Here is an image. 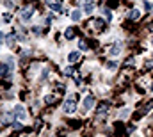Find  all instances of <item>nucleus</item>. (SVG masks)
<instances>
[{
	"mask_svg": "<svg viewBox=\"0 0 153 137\" xmlns=\"http://www.w3.org/2000/svg\"><path fill=\"white\" fill-rule=\"evenodd\" d=\"M152 91H153V84H152Z\"/></svg>",
	"mask_w": 153,
	"mask_h": 137,
	"instance_id": "5701e85b",
	"label": "nucleus"
},
{
	"mask_svg": "<svg viewBox=\"0 0 153 137\" xmlns=\"http://www.w3.org/2000/svg\"><path fill=\"white\" fill-rule=\"evenodd\" d=\"M80 16H82V12H80L78 9H75V11L71 12V20H73V21H78V20H80Z\"/></svg>",
	"mask_w": 153,
	"mask_h": 137,
	"instance_id": "ddd939ff",
	"label": "nucleus"
},
{
	"mask_svg": "<svg viewBox=\"0 0 153 137\" xmlns=\"http://www.w3.org/2000/svg\"><path fill=\"white\" fill-rule=\"evenodd\" d=\"M12 128H14V130H21V123H18V121H16V123L12 125Z\"/></svg>",
	"mask_w": 153,
	"mask_h": 137,
	"instance_id": "a211bd4d",
	"label": "nucleus"
},
{
	"mask_svg": "<svg viewBox=\"0 0 153 137\" xmlns=\"http://www.w3.org/2000/svg\"><path fill=\"white\" fill-rule=\"evenodd\" d=\"M64 37H66V39H73V37H75V29H73V27H68L66 32H64Z\"/></svg>",
	"mask_w": 153,
	"mask_h": 137,
	"instance_id": "9d476101",
	"label": "nucleus"
},
{
	"mask_svg": "<svg viewBox=\"0 0 153 137\" xmlns=\"http://www.w3.org/2000/svg\"><path fill=\"white\" fill-rule=\"evenodd\" d=\"M144 9L150 12V11H153V2H144Z\"/></svg>",
	"mask_w": 153,
	"mask_h": 137,
	"instance_id": "2eb2a0df",
	"label": "nucleus"
},
{
	"mask_svg": "<svg viewBox=\"0 0 153 137\" xmlns=\"http://www.w3.org/2000/svg\"><path fill=\"white\" fill-rule=\"evenodd\" d=\"M14 116L18 118V119H25L27 118V112H25V107L21 105V103H18V105H14Z\"/></svg>",
	"mask_w": 153,
	"mask_h": 137,
	"instance_id": "f03ea898",
	"label": "nucleus"
},
{
	"mask_svg": "<svg viewBox=\"0 0 153 137\" xmlns=\"http://www.w3.org/2000/svg\"><path fill=\"white\" fill-rule=\"evenodd\" d=\"M9 70H11V68H9V64L2 62V64H0V78H2V77H5V75L9 73Z\"/></svg>",
	"mask_w": 153,
	"mask_h": 137,
	"instance_id": "6e6552de",
	"label": "nucleus"
},
{
	"mask_svg": "<svg viewBox=\"0 0 153 137\" xmlns=\"http://www.w3.org/2000/svg\"><path fill=\"white\" fill-rule=\"evenodd\" d=\"M32 14H34V9H32V7H25V9L20 11V18H21L23 21H29V20L32 18Z\"/></svg>",
	"mask_w": 153,
	"mask_h": 137,
	"instance_id": "7ed1b4c3",
	"label": "nucleus"
},
{
	"mask_svg": "<svg viewBox=\"0 0 153 137\" xmlns=\"http://www.w3.org/2000/svg\"><path fill=\"white\" fill-rule=\"evenodd\" d=\"M48 7H50V9H53L55 12H62V5H61V2H57V0L48 2Z\"/></svg>",
	"mask_w": 153,
	"mask_h": 137,
	"instance_id": "39448f33",
	"label": "nucleus"
},
{
	"mask_svg": "<svg viewBox=\"0 0 153 137\" xmlns=\"http://www.w3.org/2000/svg\"><path fill=\"white\" fill-rule=\"evenodd\" d=\"M78 48H80V50H87V45H86V41H80V43H78Z\"/></svg>",
	"mask_w": 153,
	"mask_h": 137,
	"instance_id": "dca6fc26",
	"label": "nucleus"
},
{
	"mask_svg": "<svg viewBox=\"0 0 153 137\" xmlns=\"http://www.w3.org/2000/svg\"><path fill=\"white\" fill-rule=\"evenodd\" d=\"M118 53H121V43H116L111 48V55H118Z\"/></svg>",
	"mask_w": 153,
	"mask_h": 137,
	"instance_id": "9b49d317",
	"label": "nucleus"
},
{
	"mask_svg": "<svg viewBox=\"0 0 153 137\" xmlns=\"http://www.w3.org/2000/svg\"><path fill=\"white\" fill-rule=\"evenodd\" d=\"M152 45H153V37H152Z\"/></svg>",
	"mask_w": 153,
	"mask_h": 137,
	"instance_id": "b1692460",
	"label": "nucleus"
},
{
	"mask_svg": "<svg viewBox=\"0 0 153 137\" xmlns=\"http://www.w3.org/2000/svg\"><path fill=\"white\" fill-rule=\"evenodd\" d=\"M77 111V102L73 100V98H68L66 102H64V112L66 114H73Z\"/></svg>",
	"mask_w": 153,
	"mask_h": 137,
	"instance_id": "f257e3e1",
	"label": "nucleus"
},
{
	"mask_svg": "<svg viewBox=\"0 0 153 137\" xmlns=\"http://www.w3.org/2000/svg\"><path fill=\"white\" fill-rule=\"evenodd\" d=\"M46 2H52V0H46Z\"/></svg>",
	"mask_w": 153,
	"mask_h": 137,
	"instance_id": "393cba45",
	"label": "nucleus"
},
{
	"mask_svg": "<svg viewBox=\"0 0 153 137\" xmlns=\"http://www.w3.org/2000/svg\"><path fill=\"white\" fill-rule=\"evenodd\" d=\"M4 39H5V36H4V34L0 32V41H4Z\"/></svg>",
	"mask_w": 153,
	"mask_h": 137,
	"instance_id": "4be33fe9",
	"label": "nucleus"
},
{
	"mask_svg": "<svg viewBox=\"0 0 153 137\" xmlns=\"http://www.w3.org/2000/svg\"><path fill=\"white\" fill-rule=\"evenodd\" d=\"M2 20H4V23H9V21H11V14H4Z\"/></svg>",
	"mask_w": 153,
	"mask_h": 137,
	"instance_id": "f3484780",
	"label": "nucleus"
},
{
	"mask_svg": "<svg viewBox=\"0 0 153 137\" xmlns=\"http://www.w3.org/2000/svg\"><path fill=\"white\" fill-rule=\"evenodd\" d=\"M103 16H105L107 21H111V20H112V12H111V9H103Z\"/></svg>",
	"mask_w": 153,
	"mask_h": 137,
	"instance_id": "4468645a",
	"label": "nucleus"
},
{
	"mask_svg": "<svg viewBox=\"0 0 153 137\" xmlns=\"http://www.w3.org/2000/svg\"><path fill=\"white\" fill-rule=\"evenodd\" d=\"M84 11H86V14H91L94 11V2L93 0H84Z\"/></svg>",
	"mask_w": 153,
	"mask_h": 137,
	"instance_id": "20e7f679",
	"label": "nucleus"
},
{
	"mask_svg": "<svg viewBox=\"0 0 153 137\" xmlns=\"http://www.w3.org/2000/svg\"><path fill=\"white\" fill-rule=\"evenodd\" d=\"M107 68H109V70H114V68H116V62H109Z\"/></svg>",
	"mask_w": 153,
	"mask_h": 137,
	"instance_id": "aec40b11",
	"label": "nucleus"
},
{
	"mask_svg": "<svg viewBox=\"0 0 153 137\" xmlns=\"http://www.w3.org/2000/svg\"><path fill=\"white\" fill-rule=\"evenodd\" d=\"M78 59H80V53H78V52H71V53L68 55V61H70V62H77Z\"/></svg>",
	"mask_w": 153,
	"mask_h": 137,
	"instance_id": "f8f14e48",
	"label": "nucleus"
},
{
	"mask_svg": "<svg viewBox=\"0 0 153 137\" xmlns=\"http://www.w3.org/2000/svg\"><path fill=\"white\" fill-rule=\"evenodd\" d=\"M109 111V103L107 102H103V103H100V107H98V114H96V118H102L105 112Z\"/></svg>",
	"mask_w": 153,
	"mask_h": 137,
	"instance_id": "0eeeda50",
	"label": "nucleus"
},
{
	"mask_svg": "<svg viewBox=\"0 0 153 137\" xmlns=\"http://www.w3.org/2000/svg\"><path fill=\"white\" fill-rule=\"evenodd\" d=\"M32 32H34V34H36V36H39V34H41V27H36V29H34V30H32Z\"/></svg>",
	"mask_w": 153,
	"mask_h": 137,
	"instance_id": "6ab92c4d",
	"label": "nucleus"
},
{
	"mask_svg": "<svg viewBox=\"0 0 153 137\" xmlns=\"http://www.w3.org/2000/svg\"><path fill=\"white\" fill-rule=\"evenodd\" d=\"M71 71H73L71 68H66V70H64V73H66V75H71Z\"/></svg>",
	"mask_w": 153,
	"mask_h": 137,
	"instance_id": "412c9836",
	"label": "nucleus"
},
{
	"mask_svg": "<svg viewBox=\"0 0 153 137\" xmlns=\"http://www.w3.org/2000/svg\"><path fill=\"white\" fill-rule=\"evenodd\" d=\"M139 16H141V11H139V9H132V11L128 12V18H130V20H139Z\"/></svg>",
	"mask_w": 153,
	"mask_h": 137,
	"instance_id": "1a4fd4ad",
	"label": "nucleus"
},
{
	"mask_svg": "<svg viewBox=\"0 0 153 137\" xmlns=\"http://www.w3.org/2000/svg\"><path fill=\"white\" fill-rule=\"evenodd\" d=\"M93 107H94V98H93V96H86V98H84V109L89 111V109H93Z\"/></svg>",
	"mask_w": 153,
	"mask_h": 137,
	"instance_id": "423d86ee",
	"label": "nucleus"
}]
</instances>
